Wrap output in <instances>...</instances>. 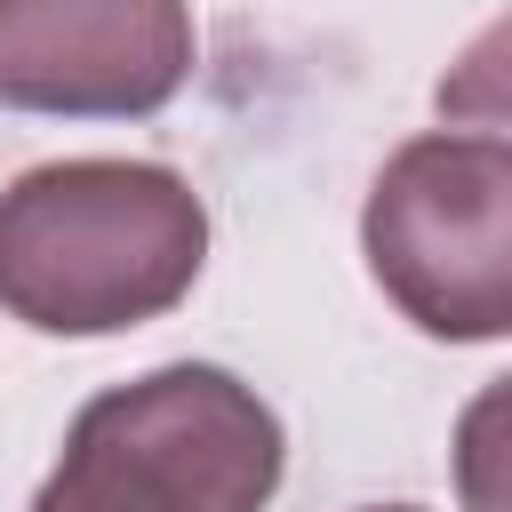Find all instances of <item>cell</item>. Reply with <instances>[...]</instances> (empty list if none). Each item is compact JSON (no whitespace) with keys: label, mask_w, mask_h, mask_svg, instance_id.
Listing matches in <instances>:
<instances>
[{"label":"cell","mask_w":512,"mask_h":512,"mask_svg":"<svg viewBox=\"0 0 512 512\" xmlns=\"http://www.w3.org/2000/svg\"><path fill=\"white\" fill-rule=\"evenodd\" d=\"M208 208L160 160H40L0 192V312L40 336H120L192 296Z\"/></svg>","instance_id":"cell-1"},{"label":"cell","mask_w":512,"mask_h":512,"mask_svg":"<svg viewBox=\"0 0 512 512\" xmlns=\"http://www.w3.org/2000/svg\"><path fill=\"white\" fill-rule=\"evenodd\" d=\"M288 472V432L208 360H168L136 384L96 392L32 512H264Z\"/></svg>","instance_id":"cell-2"},{"label":"cell","mask_w":512,"mask_h":512,"mask_svg":"<svg viewBox=\"0 0 512 512\" xmlns=\"http://www.w3.org/2000/svg\"><path fill=\"white\" fill-rule=\"evenodd\" d=\"M360 256L408 328L440 344L512 336V144L408 136L368 184Z\"/></svg>","instance_id":"cell-3"},{"label":"cell","mask_w":512,"mask_h":512,"mask_svg":"<svg viewBox=\"0 0 512 512\" xmlns=\"http://www.w3.org/2000/svg\"><path fill=\"white\" fill-rule=\"evenodd\" d=\"M184 0H0V104L56 120H144L192 80Z\"/></svg>","instance_id":"cell-4"},{"label":"cell","mask_w":512,"mask_h":512,"mask_svg":"<svg viewBox=\"0 0 512 512\" xmlns=\"http://www.w3.org/2000/svg\"><path fill=\"white\" fill-rule=\"evenodd\" d=\"M456 504L464 512H512V376L480 384L456 416Z\"/></svg>","instance_id":"cell-5"},{"label":"cell","mask_w":512,"mask_h":512,"mask_svg":"<svg viewBox=\"0 0 512 512\" xmlns=\"http://www.w3.org/2000/svg\"><path fill=\"white\" fill-rule=\"evenodd\" d=\"M432 104H440V120H456V128H512V8H504L488 32L464 40V56L440 72Z\"/></svg>","instance_id":"cell-6"},{"label":"cell","mask_w":512,"mask_h":512,"mask_svg":"<svg viewBox=\"0 0 512 512\" xmlns=\"http://www.w3.org/2000/svg\"><path fill=\"white\" fill-rule=\"evenodd\" d=\"M368 512H424V504H368Z\"/></svg>","instance_id":"cell-7"}]
</instances>
